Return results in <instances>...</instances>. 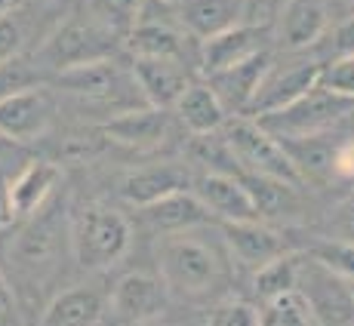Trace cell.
<instances>
[{
    "label": "cell",
    "mask_w": 354,
    "mask_h": 326,
    "mask_svg": "<svg viewBox=\"0 0 354 326\" xmlns=\"http://www.w3.org/2000/svg\"><path fill=\"white\" fill-rule=\"evenodd\" d=\"M330 50L336 56H354V16L345 19L342 25H336L330 34Z\"/></svg>",
    "instance_id": "37"
},
{
    "label": "cell",
    "mask_w": 354,
    "mask_h": 326,
    "mask_svg": "<svg viewBox=\"0 0 354 326\" xmlns=\"http://www.w3.org/2000/svg\"><path fill=\"white\" fill-rule=\"evenodd\" d=\"M133 80L148 105L173 108L179 96L194 84L185 59H133Z\"/></svg>",
    "instance_id": "12"
},
{
    "label": "cell",
    "mask_w": 354,
    "mask_h": 326,
    "mask_svg": "<svg viewBox=\"0 0 354 326\" xmlns=\"http://www.w3.org/2000/svg\"><path fill=\"white\" fill-rule=\"evenodd\" d=\"M0 326H22V323H19L16 296H12L10 283L3 280V274H0Z\"/></svg>",
    "instance_id": "38"
},
{
    "label": "cell",
    "mask_w": 354,
    "mask_h": 326,
    "mask_svg": "<svg viewBox=\"0 0 354 326\" xmlns=\"http://www.w3.org/2000/svg\"><path fill=\"white\" fill-rule=\"evenodd\" d=\"M317 84L336 96L354 99V56H336L330 62H321V77Z\"/></svg>",
    "instance_id": "31"
},
{
    "label": "cell",
    "mask_w": 354,
    "mask_h": 326,
    "mask_svg": "<svg viewBox=\"0 0 354 326\" xmlns=\"http://www.w3.org/2000/svg\"><path fill=\"white\" fill-rule=\"evenodd\" d=\"M12 6H16V0H0V16H3V12H10Z\"/></svg>",
    "instance_id": "40"
},
{
    "label": "cell",
    "mask_w": 354,
    "mask_h": 326,
    "mask_svg": "<svg viewBox=\"0 0 354 326\" xmlns=\"http://www.w3.org/2000/svg\"><path fill=\"white\" fill-rule=\"evenodd\" d=\"M124 46L133 52V59H185V40L179 31H173L163 22H151V19H139L127 34Z\"/></svg>",
    "instance_id": "24"
},
{
    "label": "cell",
    "mask_w": 354,
    "mask_h": 326,
    "mask_svg": "<svg viewBox=\"0 0 354 326\" xmlns=\"http://www.w3.org/2000/svg\"><path fill=\"white\" fill-rule=\"evenodd\" d=\"M28 84H34V77L19 59L0 65V99L10 96L12 90H22V86H28Z\"/></svg>",
    "instance_id": "35"
},
{
    "label": "cell",
    "mask_w": 354,
    "mask_h": 326,
    "mask_svg": "<svg viewBox=\"0 0 354 326\" xmlns=\"http://www.w3.org/2000/svg\"><path fill=\"white\" fill-rule=\"evenodd\" d=\"M188 185V173L176 163H160V166H145L129 173L124 182H120V197L133 207H145V203L158 200L163 194L173 191H185Z\"/></svg>",
    "instance_id": "21"
},
{
    "label": "cell",
    "mask_w": 354,
    "mask_h": 326,
    "mask_svg": "<svg viewBox=\"0 0 354 326\" xmlns=\"http://www.w3.org/2000/svg\"><path fill=\"white\" fill-rule=\"evenodd\" d=\"M158 268L169 296L207 298L225 287L228 262L209 240L192 231L160 234L158 240Z\"/></svg>",
    "instance_id": "1"
},
{
    "label": "cell",
    "mask_w": 354,
    "mask_h": 326,
    "mask_svg": "<svg viewBox=\"0 0 354 326\" xmlns=\"http://www.w3.org/2000/svg\"><path fill=\"white\" fill-rule=\"evenodd\" d=\"M139 219L154 234H176V231H192V228L209 225L213 215L197 200V194L173 191V194H163L158 200L145 203V207H139Z\"/></svg>",
    "instance_id": "15"
},
{
    "label": "cell",
    "mask_w": 354,
    "mask_h": 326,
    "mask_svg": "<svg viewBox=\"0 0 354 326\" xmlns=\"http://www.w3.org/2000/svg\"><path fill=\"white\" fill-rule=\"evenodd\" d=\"M59 185V166L50 160H34L10 182V200L16 219H31L46 207Z\"/></svg>",
    "instance_id": "19"
},
{
    "label": "cell",
    "mask_w": 354,
    "mask_h": 326,
    "mask_svg": "<svg viewBox=\"0 0 354 326\" xmlns=\"http://www.w3.org/2000/svg\"><path fill=\"white\" fill-rule=\"evenodd\" d=\"M281 145L302 182L311 179L324 185L326 179H333V148H336V139H326L324 133H317V135H302V139H281Z\"/></svg>",
    "instance_id": "25"
},
{
    "label": "cell",
    "mask_w": 354,
    "mask_h": 326,
    "mask_svg": "<svg viewBox=\"0 0 354 326\" xmlns=\"http://www.w3.org/2000/svg\"><path fill=\"white\" fill-rule=\"evenodd\" d=\"M308 256L315 262H321L324 268H330L333 274H339V277H345L348 283H354V243L321 240L317 247L308 249Z\"/></svg>",
    "instance_id": "30"
},
{
    "label": "cell",
    "mask_w": 354,
    "mask_h": 326,
    "mask_svg": "<svg viewBox=\"0 0 354 326\" xmlns=\"http://www.w3.org/2000/svg\"><path fill=\"white\" fill-rule=\"evenodd\" d=\"M253 289L259 298H277L290 289H296V259L290 256H281V259L262 265L256 268V280H253Z\"/></svg>",
    "instance_id": "28"
},
{
    "label": "cell",
    "mask_w": 354,
    "mask_h": 326,
    "mask_svg": "<svg viewBox=\"0 0 354 326\" xmlns=\"http://www.w3.org/2000/svg\"><path fill=\"white\" fill-rule=\"evenodd\" d=\"M197 200L209 209L213 219L222 222H250V219H262L250 197L243 179L228 173H209L197 182Z\"/></svg>",
    "instance_id": "16"
},
{
    "label": "cell",
    "mask_w": 354,
    "mask_h": 326,
    "mask_svg": "<svg viewBox=\"0 0 354 326\" xmlns=\"http://www.w3.org/2000/svg\"><path fill=\"white\" fill-rule=\"evenodd\" d=\"M351 3H354V0H351Z\"/></svg>",
    "instance_id": "41"
},
{
    "label": "cell",
    "mask_w": 354,
    "mask_h": 326,
    "mask_svg": "<svg viewBox=\"0 0 354 326\" xmlns=\"http://www.w3.org/2000/svg\"><path fill=\"white\" fill-rule=\"evenodd\" d=\"M222 142L225 151L234 157L237 166L247 169V175H259V179H274L283 185H302L296 166L283 151L281 139H274L271 133H265L253 117H234L225 120L222 126Z\"/></svg>",
    "instance_id": "2"
},
{
    "label": "cell",
    "mask_w": 354,
    "mask_h": 326,
    "mask_svg": "<svg viewBox=\"0 0 354 326\" xmlns=\"http://www.w3.org/2000/svg\"><path fill=\"white\" fill-rule=\"evenodd\" d=\"M222 240L231 259H237L243 268H262V265L287 256V240L268 228L262 219L250 222H222Z\"/></svg>",
    "instance_id": "11"
},
{
    "label": "cell",
    "mask_w": 354,
    "mask_h": 326,
    "mask_svg": "<svg viewBox=\"0 0 354 326\" xmlns=\"http://www.w3.org/2000/svg\"><path fill=\"white\" fill-rule=\"evenodd\" d=\"M25 40H28V28H25V19L16 10L3 12L0 16V65L19 59Z\"/></svg>",
    "instance_id": "32"
},
{
    "label": "cell",
    "mask_w": 354,
    "mask_h": 326,
    "mask_svg": "<svg viewBox=\"0 0 354 326\" xmlns=\"http://www.w3.org/2000/svg\"><path fill=\"white\" fill-rule=\"evenodd\" d=\"M296 289L308 305L315 323L354 326V283L333 274L311 256L296 259Z\"/></svg>",
    "instance_id": "6"
},
{
    "label": "cell",
    "mask_w": 354,
    "mask_h": 326,
    "mask_svg": "<svg viewBox=\"0 0 354 326\" xmlns=\"http://www.w3.org/2000/svg\"><path fill=\"white\" fill-rule=\"evenodd\" d=\"M120 74L118 65L111 59H99V62H84L74 68H62L56 71V86L62 93H71V96L80 99H105L114 93Z\"/></svg>",
    "instance_id": "23"
},
{
    "label": "cell",
    "mask_w": 354,
    "mask_h": 326,
    "mask_svg": "<svg viewBox=\"0 0 354 326\" xmlns=\"http://www.w3.org/2000/svg\"><path fill=\"white\" fill-rule=\"evenodd\" d=\"M259 326H315V317L299 289H290L265 302V308L259 311Z\"/></svg>",
    "instance_id": "27"
},
{
    "label": "cell",
    "mask_w": 354,
    "mask_h": 326,
    "mask_svg": "<svg viewBox=\"0 0 354 326\" xmlns=\"http://www.w3.org/2000/svg\"><path fill=\"white\" fill-rule=\"evenodd\" d=\"M317 77H321V62H292L287 68L271 65L243 117H259V114L277 111V108L302 99L305 93L317 86Z\"/></svg>",
    "instance_id": "9"
},
{
    "label": "cell",
    "mask_w": 354,
    "mask_h": 326,
    "mask_svg": "<svg viewBox=\"0 0 354 326\" xmlns=\"http://www.w3.org/2000/svg\"><path fill=\"white\" fill-rule=\"evenodd\" d=\"M207 326H259V311L247 302H222L207 314Z\"/></svg>",
    "instance_id": "33"
},
{
    "label": "cell",
    "mask_w": 354,
    "mask_h": 326,
    "mask_svg": "<svg viewBox=\"0 0 354 326\" xmlns=\"http://www.w3.org/2000/svg\"><path fill=\"white\" fill-rule=\"evenodd\" d=\"M53 105L50 93L40 90V86H22V90H12L10 96L0 99V139L10 142H34L44 133H50Z\"/></svg>",
    "instance_id": "7"
},
{
    "label": "cell",
    "mask_w": 354,
    "mask_h": 326,
    "mask_svg": "<svg viewBox=\"0 0 354 326\" xmlns=\"http://www.w3.org/2000/svg\"><path fill=\"white\" fill-rule=\"evenodd\" d=\"M333 179H354V135L336 139V148H333Z\"/></svg>",
    "instance_id": "36"
},
{
    "label": "cell",
    "mask_w": 354,
    "mask_h": 326,
    "mask_svg": "<svg viewBox=\"0 0 354 326\" xmlns=\"http://www.w3.org/2000/svg\"><path fill=\"white\" fill-rule=\"evenodd\" d=\"M247 0H179V22L192 37L207 40L241 25Z\"/></svg>",
    "instance_id": "17"
},
{
    "label": "cell",
    "mask_w": 354,
    "mask_h": 326,
    "mask_svg": "<svg viewBox=\"0 0 354 326\" xmlns=\"http://www.w3.org/2000/svg\"><path fill=\"white\" fill-rule=\"evenodd\" d=\"M114 50H118V34L108 25H102L96 16H71L44 40L37 59L40 65L62 71V68H74L84 62L111 59Z\"/></svg>",
    "instance_id": "5"
},
{
    "label": "cell",
    "mask_w": 354,
    "mask_h": 326,
    "mask_svg": "<svg viewBox=\"0 0 354 326\" xmlns=\"http://www.w3.org/2000/svg\"><path fill=\"white\" fill-rule=\"evenodd\" d=\"M59 237H62V231H59V222L53 219V215L34 219L31 225L16 237V247H12L16 249V259L22 265H28V268H40V265L53 262L59 253Z\"/></svg>",
    "instance_id": "26"
},
{
    "label": "cell",
    "mask_w": 354,
    "mask_h": 326,
    "mask_svg": "<svg viewBox=\"0 0 354 326\" xmlns=\"http://www.w3.org/2000/svg\"><path fill=\"white\" fill-rule=\"evenodd\" d=\"M268 50V25H234L228 31H219L213 37L201 40V71L216 74L225 68Z\"/></svg>",
    "instance_id": "13"
},
{
    "label": "cell",
    "mask_w": 354,
    "mask_h": 326,
    "mask_svg": "<svg viewBox=\"0 0 354 326\" xmlns=\"http://www.w3.org/2000/svg\"><path fill=\"white\" fill-rule=\"evenodd\" d=\"M173 133V117L169 108H127V111L114 114L102 124V135L124 148H136V151H151L160 148Z\"/></svg>",
    "instance_id": "8"
},
{
    "label": "cell",
    "mask_w": 354,
    "mask_h": 326,
    "mask_svg": "<svg viewBox=\"0 0 354 326\" xmlns=\"http://www.w3.org/2000/svg\"><path fill=\"white\" fill-rule=\"evenodd\" d=\"M105 317V298L93 287H71L50 298L40 326H99Z\"/></svg>",
    "instance_id": "20"
},
{
    "label": "cell",
    "mask_w": 354,
    "mask_h": 326,
    "mask_svg": "<svg viewBox=\"0 0 354 326\" xmlns=\"http://www.w3.org/2000/svg\"><path fill=\"white\" fill-rule=\"evenodd\" d=\"M167 287H163L160 277L151 274H124L118 280V287L111 289V311L118 314V320L133 326L158 320L167 311Z\"/></svg>",
    "instance_id": "10"
},
{
    "label": "cell",
    "mask_w": 354,
    "mask_h": 326,
    "mask_svg": "<svg viewBox=\"0 0 354 326\" xmlns=\"http://www.w3.org/2000/svg\"><path fill=\"white\" fill-rule=\"evenodd\" d=\"M176 114H179L182 126L194 135H213L225 126L228 120V111L225 105L219 102L213 90L207 84H192L185 93L176 102Z\"/></svg>",
    "instance_id": "22"
},
{
    "label": "cell",
    "mask_w": 354,
    "mask_h": 326,
    "mask_svg": "<svg viewBox=\"0 0 354 326\" xmlns=\"http://www.w3.org/2000/svg\"><path fill=\"white\" fill-rule=\"evenodd\" d=\"M351 111H354V99L336 96V93L324 90V86L317 84L315 90H308L302 99L290 102V105L277 108V111L259 114L253 120L265 133L274 135V139H302V135L326 133L342 117H348Z\"/></svg>",
    "instance_id": "4"
},
{
    "label": "cell",
    "mask_w": 354,
    "mask_h": 326,
    "mask_svg": "<svg viewBox=\"0 0 354 326\" xmlns=\"http://www.w3.org/2000/svg\"><path fill=\"white\" fill-rule=\"evenodd\" d=\"M12 222H16V213H12L10 200V182L0 179V231H10Z\"/></svg>",
    "instance_id": "39"
},
{
    "label": "cell",
    "mask_w": 354,
    "mask_h": 326,
    "mask_svg": "<svg viewBox=\"0 0 354 326\" xmlns=\"http://www.w3.org/2000/svg\"><path fill=\"white\" fill-rule=\"evenodd\" d=\"M90 3H93V16L102 25H108L118 37H124L142 19V10H145V0H90Z\"/></svg>",
    "instance_id": "29"
},
{
    "label": "cell",
    "mask_w": 354,
    "mask_h": 326,
    "mask_svg": "<svg viewBox=\"0 0 354 326\" xmlns=\"http://www.w3.org/2000/svg\"><path fill=\"white\" fill-rule=\"evenodd\" d=\"M129 243H133V228L118 209L86 207L71 225V253L86 271H105L118 265Z\"/></svg>",
    "instance_id": "3"
},
{
    "label": "cell",
    "mask_w": 354,
    "mask_h": 326,
    "mask_svg": "<svg viewBox=\"0 0 354 326\" xmlns=\"http://www.w3.org/2000/svg\"><path fill=\"white\" fill-rule=\"evenodd\" d=\"M326 31L324 0H287L277 22V44L283 50H305L317 44Z\"/></svg>",
    "instance_id": "18"
},
{
    "label": "cell",
    "mask_w": 354,
    "mask_h": 326,
    "mask_svg": "<svg viewBox=\"0 0 354 326\" xmlns=\"http://www.w3.org/2000/svg\"><path fill=\"white\" fill-rule=\"evenodd\" d=\"M271 65H274L271 50H262V52H256V56L243 59V62L225 68V71L207 74V86L219 96V102L225 105V111L247 114L250 102H253L259 84L265 80V74H268Z\"/></svg>",
    "instance_id": "14"
},
{
    "label": "cell",
    "mask_w": 354,
    "mask_h": 326,
    "mask_svg": "<svg viewBox=\"0 0 354 326\" xmlns=\"http://www.w3.org/2000/svg\"><path fill=\"white\" fill-rule=\"evenodd\" d=\"M330 240L354 243V197L351 200H342L330 213Z\"/></svg>",
    "instance_id": "34"
}]
</instances>
